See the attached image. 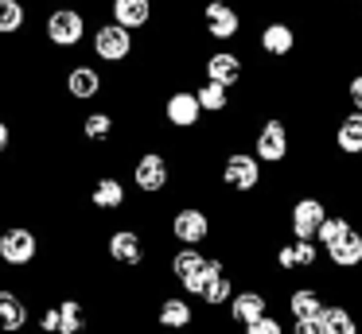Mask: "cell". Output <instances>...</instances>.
I'll return each instance as SVG.
<instances>
[{"instance_id":"cell-1","label":"cell","mask_w":362,"mask_h":334,"mask_svg":"<svg viewBox=\"0 0 362 334\" xmlns=\"http://www.w3.org/2000/svg\"><path fill=\"white\" fill-rule=\"evenodd\" d=\"M312 241L320 245L323 268L335 276H362V225L351 210H331Z\"/></svg>"},{"instance_id":"cell-2","label":"cell","mask_w":362,"mask_h":334,"mask_svg":"<svg viewBox=\"0 0 362 334\" xmlns=\"http://www.w3.org/2000/svg\"><path fill=\"white\" fill-rule=\"evenodd\" d=\"M125 179L141 194V202H164V194H172L175 179H180L175 152L164 148L160 140H148L144 148L125 155Z\"/></svg>"},{"instance_id":"cell-3","label":"cell","mask_w":362,"mask_h":334,"mask_svg":"<svg viewBox=\"0 0 362 334\" xmlns=\"http://www.w3.org/2000/svg\"><path fill=\"white\" fill-rule=\"evenodd\" d=\"M90 35V8L82 0H55L47 8V16L40 20V39L43 51L51 54H78L86 47Z\"/></svg>"},{"instance_id":"cell-4","label":"cell","mask_w":362,"mask_h":334,"mask_svg":"<svg viewBox=\"0 0 362 334\" xmlns=\"http://www.w3.org/2000/svg\"><path fill=\"white\" fill-rule=\"evenodd\" d=\"M265 179H269V171H265V163L257 160V155L250 152V148H242V144H230V148H222L218 152V167H214V186H218L222 194H234L238 202H245V198H253L257 191H265Z\"/></svg>"},{"instance_id":"cell-5","label":"cell","mask_w":362,"mask_h":334,"mask_svg":"<svg viewBox=\"0 0 362 334\" xmlns=\"http://www.w3.org/2000/svg\"><path fill=\"white\" fill-rule=\"evenodd\" d=\"M172 210L160 214V225H164V237L172 245H211L214 233H218V222H214L211 206L206 202H195V198H175L168 202Z\"/></svg>"},{"instance_id":"cell-6","label":"cell","mask_w":362,"mask_h":334,"mask_svg":"<svg viewBox=\"0 0 362 334\" xmlns=\"http://www.w3.org/2000/svg\"><path fill=\"white\" fill-rule=\"evenodd\" d=\"M102 253L110 256V268L117 272H148L152 268V237L144 222H117L102 233Z\"/></svg>"},{"instance_id":"cell-7","label":"cell","mask_w":362,"mask_h":334,"mask_svg":"<svg viewBox=\"0 0 362 334\" xmlns=\"http://www.w3.org/2000/svg\"><path fill=\"white\" fill-rule=\"evenodd\" d=\"M43 249H47V237L40 233L35 222L8 217V222L0 225V272H8V276L32 272L40 264Z\"/></svg>"},{"instance_id":"cell-8","label":"cell","mask_w":362,"mask_h":334,"mask_svg":"<svg viewBox=\"0 0 362 334\" xmlns=\"http://www.w3.org/2000/svg\"><path fill=\"white\" fill-rule=\"evenodd\" d=\"M250 152L265 163V171H281L296 152V132H292L288 117L265 113L250 124Z\"/></svg>"},{"instance_id":"cell-9","label":"cell","mask_w":362,"mask_h":334,"mask_svg":"<svg viewBox=\"0 0 362 334\" xmlns=\"http://www.w3.org/2000/svg\"><path fill=\"white\" fill-rule=\"evenodd\" d=\"M86 47L98 66H129L136 59V31L121 28L113 20H98V23H90Z\"/></svg>"},{"instance_id":"cell-10","label":"cell","mask_w":362,"mask_h":334,"mask_svg":"<svg viewBox=\"0 0 362 334\" xmlns=\"http://www.w3.org/2000/svg\"><path fill=\"white\" fill-rule=\"evenodd\" d=\"M59 93L74 109L94 105V101H102L110 93V78L102 74V66L94 59H71L63 62V74H59Z\"/></svg>"},{"instance_id":"cell-11","label":"cell","mask_w":362,"mask_h":334,"mask_svg":"<svg viewBox=\"0 0 362 334\" xmlns=\"http://www.w3.org/2000/svg\"><path fill=\"white\" fill-rule=\"evenodd\" d=\"M199 303L191 299L187 292H156L152 295V318L148 323L156 326V334H195L199 326Z\"/></svg>"},{"instance_id":"cell-12","label":"cell","mask_w":362,"mask_h":334,"mask_svg":"<svg viewBox=\"0 0 362 334\" xmlns=\"http://www.w3.org/2000/svg\"><path fill=\"white\" fill-rule=\"evenodd\" d=\"M156 121H160V129H164V132L172 129L175 140H180V136H187V132L203 129L206 117H203V109H199V97H195L191 85H172V90L160 93Z\"/></svg>"},{"instance_id":"cell-13","label":"cell","mask_w":362,"mask_h":334,"mask_svg":"<svg viewBox=\"0 0 362 334\" xmlns=\"http://www.w3.org/2000/svg\"><path fill=\"white\" fill-rule=\"evenodd\" d=\"M82 202L102 217L125 214V210L133 206V186H129V179L121 175V171L98 167L94 175H90V186H86V194H82Z\"/></svg>"},{"instance_id":"cell-14","label":"cell","mask_w":362,"mask_h":334,"mask_svg":"<svg viewBox=\"0 0 362 334\" xmlns=\"http://www.w3.org/2000/svg\"><path fill=\"white\" fill-rule=\"evenodd\" d=\"M331 214V198L323 191H300L288 198V206L281 210V222L288 237H315V229L323 225V217Z\"/></svg>"},{"instance_id":"cell-15","label":"cell","mask_w":362,"mask_h":334,"mask_svg":"<svg viewBox=\"0 0 362 334\" xmlns=\"http://www.w3.org/2000/svg\"><path fill=\"white\" fill-rule=\"evenodd\" d=\"M273 311V287L261 284V280H245V284L234 287V295H230V303L222 307V323L230 326V330H238V326L253 323V318L269 315Z\"/></svg>"},{"instance_id":"cell-16","label":"cell","mask_w":362,"mask_h":334,"mask_svg":"<svg viewBox=\"0 0 362 334\" xmlns=\"http://www.w3.org/2000/svg\"><path fill=\"white\" fill-rule=\"evenodd\" d=\"M199 23H203V39H211V43H234L245 31V16L234 0H203Z\"/></svg>"},{"instance_id":"cell-17","label":"cell","mask_w":362,"mask_h":334,"mask_svg":"<svg viewBox=\"0 0 362 334\" xmlns=\"http://www.w3.org/2000/svg\"><path fill=\"white\" fill-rule=\"evenodd\" d=\"M327 148L335 160H346L343 167H362V113L358 109H343L331 117L327 129Z\"/></svg>"},{"instance_id":"cell-18","label":"cell","mask_w":362,"mask_h":334,"mask_svg":"<svg viewBox=\"0 0 362 334\" xmlns=\"http://www.w3.org/2000/svg\"><path fill=\"white\" fill-rule=\"evenodd\" d=\"M117 132H121L117 109H110V105H82L78 109V140H82V148H90V152H105V148L117 144Z\"/></svg>"},{"instance_id":"cell-19","label":"cell","mask_w":362,"mask_h":334,"mask_svg":"<svg viewBox=\"0 0 362 334\" xmlns=\"http://www.w3.org/2000/svg\"><path fill=\"white\" fill-rule=\"evenodd\" d=\"M199 70H203V78H211V82L226 85V90H234V93L250 82V62H245V54L234 51V47H214V51H206L203 59H199Z\"/></svg>"},{"instance_id":"cell-20","label":"cell","mask_w":362,"mask_h":334,"mask_svg":"<svg viewBox=\"0 0 362 334\" xmlns=\"http://www.w3.org/2000/svg\"><path fill=\"white\" fill-rule=\"evenodd\" d=\"M253 47H257L261 59L284 62V59H292V54H296L300 31H296V23L284 20V16H269V20L257 28V35H253Z\"/></svg>"},{"instance_id":"cell-21","label":"cell","mask_w":362,"mask_h":334,"mask_svg":"<svg viewBox=\"0 0 362 334\" xmlns=\"http://www.w3.org/2000/svg\"><path fill=\"white\" fill-rule=\"evenodd\" d=\"M323 303H327V284H323V276L315 272V276L308 280H296V284L284 287L281 295V307L288 318H320Z\"/></svg>"},{"instance_id":"cell-22","label":"cell","mask_w":362,"mask_h":334,"mask_svg":"<svg viewBox=\"0 0 362 334\" xmlns=\"http://www.w3.org/2000/svg\"><path fill=\"white\" fill-rule=\"evenodd\" d=\"M315 326H320V334H362V315L351 299H327Z\"/></svg>"},{"instance_id":"cell-23","label":"cell","mask_w":362,"mask_h":334,"mask_svg":"<svg viewBox=\"0 0 362 334\" xmlns=\"http://www.w3.org/2000/svg\"><path fill=\"white\" fill-rule=\"evenodd\" d=\"M105 8H110V20L129 31H148L160 16L156 0H105Z\"/></svg>"},{"instance_id":"cell-24","label":"cell","mask_w":362,"mask_h":334,"mask_svg":"<svg viewBox=\"0 0 362 334\" xmlns=\"http://www.w3.org/2000/svg\"><path fill=\"white\" fill-rule=\"evenodd\" d=\"M32 28V0H0V39H24Z\"/></svg>"},{"instance_id":"cell-25","label":"cell","mask_w":362,"mask_h":334,"mask_svg":"<svg viewBox=\"0 0 362 334\" xmlns=\"http://www.w3.org/2000/svg\"><path fill=\"white\" fill-rule=\"evenodd\" d=\"M199 97V109H203V117H226L230 109H234V90H226V85L211 82V78H203L199 85H191Z\"/></svg>"},{"instance_id":"cell-26","label":"cell","mask_w":362,"mask_h":334,"mask_svg":"<svg viewBox=\"0 0 362 334\" xmlns=\"http://www.w3.org/2000/svg\"><path fill=\"white\" fill-rule=\"evenodd\" d=\"M234 334H288V326H284L281 311H269V315H261V318H253V323L238 326Z\"/></svg>"},{"instance_id":"cell-27","label":"cell","mask_w":362,"mask_h":334,"mask_svg":"<svg viewBox=\"0 0 362 334\" xmlns=\"http://www.w3.org/2000/svg\"><path fill=\"white\" fill-rule=\"evenodd\" d=\"M16 136H20L16 121H12L4 109H0V160H8V155L16 152Z\"/></svg>"},{"instance_id":"cell-28","label":"cell","mask_w":362,"mask_h":334,"mask_svg":"<svg viewBox=\"0 0 362 334\" xmlns=\"http://www.w3.org/2000/svg\"><path fill=\"white\" fill-rule=\"evenodd\" d=\"M343 101H346V109H358V113H362V70L346 78V85H343Z\"/></svg>"},{"instance_id":"cell-29","label":"cell","mask_w":362,"mask_h":334,"mask_svg":"<svg viewBox=\"0 0 362 334\" xmlns=\"http://www.w3.org/2000/svg\"><path fill=\"white\" fill-rule=\"evenodd\" d=\"M288 334H320V326H315V318H292Z\"/></svg>"},{"instance_id":"cell-30","label":"cell","mask_w":362,"mask_h":334,"mask_svg":"<svg viewBox=\"0 0 362 334\" xmlns=\"http://www.w3.org/2000/svg\"><path fill=\"white\" fill-rule=\"evenodd\" d=\"M4 59H8V51H4V39H0V66H4Z\"/></svg>"}]
</instances>
